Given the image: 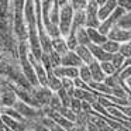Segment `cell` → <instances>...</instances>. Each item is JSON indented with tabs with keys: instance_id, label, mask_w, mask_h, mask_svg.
Returning a JSON list of instances; mask_svg holds the SVG:
<instances>
[{
	"instance_id": "obj_2",
	"label": "cell",
	"mask_w": 131,
	"mask_h": 131,
	"mask_svg": "<svg viewBox=\"0 0 131 131\" xmlns=\"http://www.w3.org/2000/svg\"><path fill=\"white\" fill-rule=\"evenodd\" d=\"M99 4L96 3V0H89L86 4V27H92V28H97L102 21L99 20Z\"/></svg>"
},
{
	"instance_id": "obj_16",
	"label": "cell",
	"mask_w": 131,
	"mask_h": 131,
	"mask_svg": "<svg viewBox=\"0 0 131 131\" xmlns=\"http://www.w3.org/2000/svg\"><path fill=\"white\" fill-rule=\"evenodd\" d=\"M117 26L121 28L131 30V12H125L124 14L120 17V20L117 21Z\"/></svg>"
},
{
	"instance_id": "obj_25",
	"label": "cell",
	"mask_w": 131,
	"mask_h": 131,
	"mask_svg": "<svg viewBox=\"0 0 131 131\" xmlns=\"http://www.w3.org/2000/svg\"><path fill=\"white\" fill-rule=\"evenodd\" d=\"M117 4L125 10V12H131V0H117Z\"/></svg>"
},
{
	"instance_id": "obj_15",
	"label": "cell",
	"mask_w": 131,
	"mask_h": 131,
	"mask_svg": "<svg viewBox=\"0 0 131 131\" xmlns=\"http://www.w3.org/2000/svg\"><path fill=\"white\" fill-rule=\"evenodd\" d=\"M102 48L104 49L106 52H108V54H116V52H118L120 49V42H117V41H113V40H108L106 41L104 44H102Z\"/></svg>"
},
{
	"instance_id": "obj_21",
	"label": "cell",
	"mask_w": 131,
	"mask_h": 131,
	"mask_svg": "<svg viewBox=\"0 0 131 131\" xmlns=\"http://www.w3.org/2000/svg\"><path fill=\"white\" fill-rule=\"evenodd\" d=\"M69 107L73 113H80L82 111V100L76 99V97H72L71 99V103H69Z\"/></svg>"
},
{
	"instance_id": "obj_8",
	"label": "cell",
	"mask_w": 131,
	"mask_h": 131,
	"mask_svg": "<svg viewBox=\"0 0 131 131\" xmlns=\"http://www.w3.org/2000/svg\"><path fill=\"white\" fill-rule=\"evenodd\" d=\"M117 6H118V4H117V0H107L106 3H103L102 6H99V12H97V14H99V20L100 21L106 20V18H107L108 16L116 10Z\"/></svg>"
},
{
	"instance_id": "obj_11",
	"label": "cell",
	"mask_w": 131,
	"mask_h": 131,
	"mask_svg": "<svg viewBox=\"0 0 131 131\" xmlns=\"http://www.w3.org/2000/svg\"><path fill=\"white\" fill-rule=\"evenodd\" d=\"M88 85H89V88L96 93V96H99V94H111L113 93V89L108 88L104 82H94V80H90Z\"/></svg>"
},
{
	"instance_id": "obj_19",
	"label": "cell",
	"mask_w": 131,
	"mask_h": 131,
	"mask_svg": "<svg viewBox=\"0 0 131 131\" xmlns=\"http://www.w3.org/2000/svg\"><path fill=\"white\" fill-rule=\"evenodd\" d=\"M124 59H125V58L123 57L120 52H116V54H113V57H111V63H113V66L116 68V72L120 71V68H121L123 63H124Z\"/></svg>"
},
{
	"instance_id": "obj_12",
	"label": "cell",
	"mask_w": 131,
	"mask_h": 131,
	"mask_svg": "<svg viewBox=\"0 0 131 131\" xmlns=\"http://www.w3.org/2000/svg\"><path fill=\"white\" fill-rule=\"evenodd\" d=\"M75 52H76V54L79 55L80 59H82V62H83V63H86V65H89V63H90L94 59L88 45H78L76 48H75Z\"/></svg>"
},
{
	"instance_id": "obj_31",
	"label": "cell",
	"mask_w": 131,
	"mask_h": 131,
	"mask_svg": "<svg viewBox=\"0 0 131 131\" xmlns=\"http://www.w3.org/2000/svg\"><path fill=\"white\" fill-rule=\"evenodd\" d=\"M32 131H34V130H32Z\"/></svg>"
},
{
	"instance_id": "obj_23",
	"label": "cell",
	"mask_w": 131,
	"mask_h": 131,
	"mask_svg": "<svg viewBox=\"0 0 131 131\" xmlns=\"http://www.w3.org/2000/svg\"><path fill=\"white\" fill-rule=\"evenodd\" d=\"M118 52L123 55L124 58H130L131 57V45L128 42H123V44H120V49H118Z\"/></svg>"
},
{
	"instance_id": "obj_27",
	"label": "cell",
	"mask_w": 131,
	"mask_h": 131,
	"mask_svg": "<svg viewBox=\"0 0 131 131\" xmlns=\"http://www.w3.org/2000/svg\"><path fill=\"white\" fill-rule=\"evenodd\" d=\"M113 131H130L127 127H124V125H121V127H118V128H116V130H113Z\"/></svg>"
},
{
	"instance_id": "obj_7",
	"label": "cell",
	"mask_w": 131,
	"mask_h": 131,
	"mask_svg": "<svg viewBox=\"0 0 131 131\" xmlns=\"http://www.w3.org/2000/svg\"><path fill=\"white\" fill-rule=\"evenodd\" d=\"M89 49H90L92 55H93V58L96 61H99V62H103V61H111V57H113V54H108V52H106L104 49L102 48V45H97V44H89Z\"/></svg>"
},
{
	"instance_id": "obj_6",
	"label": "cell",
	"mask_w": 131,
	"mask_h": 131,
	"mask_svg": "<svg viewBox=\"0 0 131 131\" xmlns=\"http://www.w3.org/2000/svg\"><path fill=\"white\" fill-rule=\"evenodd\" d=\"M61 65L62 66H73V68H79L83 65L80 57L75 51H68L65 55H62L61 58Z\"/></svg>"
},
{
	"instance_id": "obj_29",
	"label": "cell",
	"mask_w": 131,
	"mask_h": 131,
	"mask_svg": "<svg viewBox=\"0 0 131 131\" xmlns=\"http://www.w3.org/2000/svg\"><path fill=\"white\" fill-rule=\"evenodd\" d=\"M106 2H107V0H96V3L99 4V6H102L103 3H106Z\"/></svg>"
},
{
	"instance_id": "obj_13",
	"label": "cell",
	"mask_w": 131,
	"mask_h": 131,
	"mask_svg": "<svg viewBox=\"0 0 131 131\" xmlns=\"http://www.w3.org/2000/svg\"><path fill=\"white\" fill-rule=\"evenodd\" d=\"M51 44H52V49H54L55 52H58L61 57L65 55L66 52L69 51L68 45H66V41L61 37H57V38H54V40H51Z\"/></svg>"
},
{
	"instance_id": "obj_20",
	"label": "cell",
	"mask_w": 131,
	"mask_h": 131,
	"mask_svg": "<svg viewBox=\"0 0 131 131\" xmlns=\"http://www.w3.org/2000/svg\"><path fill=\"white\" fill-rule=\"evenodd\" d=\"M100 66H102V69H103V72H104L106 76H107V75L116 73V68L113 66L111 61H103V62H100Z\"/></svg>"
},
{
	"instance_id": "obj_1",
	"label": "cell",
	"mask_w": 131,
	"mask_h": 131,
	"mask_svg": "<svg viewBox=\"0 0 131 131\" xmlns=\"http://www.w3.org/2000/svg\"><path fill=\"white\" fill-rule=\"evenodd\" d=\"M72 20H73V7L71 6V3H66L62 6V9L59 12L58 26H59L61 35L68 37L69 31H71V27H72Z\"/></svg>"
},
{
	"instance_id": "obj_5",
	"label": "cell",
	"mask_w": 131,
	"mask_h": 131,
	"mask_svg": "<svg viewBox=\"0 0 131 131\" xmlns=\"http://www.w3.org/2000/svg\"><path fill=\"white\" fill-rule=\"evenodd\" d=\"M54 75H57L58 78H69V79H75L79 78V68H73V66H57L52 69Z\"/></svg>"
},
{
	"instance_id": "obj_9",
	"label": "cell",
	"mask_w": 131,
	"mask_h": 131,
	"mask_svg": "<svg viewBox=\"0 0 131 131\" xmlns=\"http://www.w3.org/2000/svg\"><path fill=\"white\" fill-rule=\"evenodd\" d=\"M88 66H89L90 73H92V80H94V82H103V80H104L106 75H104V72H103L102 66H100L99 61L93 59Z\"/></svg>"
},
{
	"instance_id": "obj_4",
	"label": "cell",
	"mask_w": 131,
	"mask_h": 131,
	"mask_svg": "<svg viewBox=\"0 0 131 131\" xmlns=\"http://www.w3.org/2000/svg\"><path fill=\"white\" fill-rule=\"evenodd\" d=\"M107 38L108 40H113V41H117V42L123 44V42H128L131 40V30H127V28H121L116 24L110 31L107 32Z\"/></svg>"
},
{
	"instance_id": "obj_10",
	"label": "cell",
	"mask_w": 131,
	"mask_h": 131,
	"mask_svg": "<svg viewBox=\"0 0 131 131\" xmlns=\"http://www.w3.org/2000/svg\"><path fill=\"white\" fill-rule=\"evenodd\" d=\"M86 31L89 34V38H90L92 44H97V45H102L107 41V35L102 34L97 28H92V27H86Z\"/></svg>"
},
{
	"instance_id": "obj_3",
	"label": "cell",
	"mask_w": 131,
	"mask_h": 131,
	"mask_svg": "<svg viewBox=\"0 0 131 131\" xmlns=\"http://www.w3.org/2000/svg\"><path fill=\"white\" fill-rule=\"evenodd\" d=\"M125 13V10L123 9V7H120V6H117L116 7V10H114L113 13H111L110 16H108L106 20H103L102 23H100V26L97 27V30H99L102 34H104V35H107V32L110 31L111 28H113L114 26L117 24V21L120 20V17H121L123 14Z\"/></svg>"
},
{
	"instance_id": "obj_30",
	"label": "cell",
	"mask_w": 131,
	"mask_h": 131,
	"mask_svg": "<svg viewBox=\"0 0 131 131\" xmlns=\"http://www.w3.org/2000/svg\"><path fill=\"white\" fill-rule=\"evenodd\" d=\"M128 44H130V45H131V40H130V41H128Z\"/></svg>"
},
{
	"instance_id": "obj_17",
	"label": "cell",
	"mask_w": 131,
	"mask_h": 131,
	"mask_svg": "<svg viewBox=\"0 0 131 131\" xmlns=\"http://www.w3.org/2000/svg\"><path fill=\"white\" fill-rule=\"evenodd\" d=\"M79 78L83 80L85 83H89L92 80V73H90V69L86 63H83L82 66H79Z\"/></svg>"
},
{
	"instance_id": "obj_28",
	"label": "cell",
	"mask_w": 131,
	"mask_h": 131,
	"mask_svg": "<svg viewBox=\"0 0 131 131\" xmlns=\"http://www.w3.org/2000/svg\"><path fill=\"white\" fill-rule=\"evenodd\" d=\"M124 83H125V85H127V88H128V89H130V90H131V78H128V79L125 80Z\"/></svg>"
},
{
	"instance_id": "obj_14",
	"label": "cell",
	"mask_w": 131,
	"mask_h": 131,
	"mask_svg": "<svg viewBox=\"0 0 131 131\" xmlns=\"http://www.w3.org/2000/svg\"><path fill=\"white\" fill-rule=\"evenodd\" d=\"M76 40L79 45H89L90 44V38H89V34L86 31V27H79L76 28Z\"/></svg>"
},
{
	"instance_id": "obj_24",
	"label": "cell",
	"mask_w": 131,
	"mask_h": 131,
	"mask_svg": "<svg viewBox=\"0 0 131 131\" xmlns=\"http://www.w3.org/2000/svg\"><path fill=\"white\" fill-rule=\"evenodd\" d=\"M89 0H71V6L73 10H85Z\"/></svg>"
},
{
	"instance_id": "obj_18",
	"label": "cell",
	"mask_w": 131,
	"mask_h": 131,
	"mask_svg": "<svg viewBox=\"0 0 131 131\" xmlns=\"http://www.w3.org/2000/svg\"><path fill=\"white\" fill-rule=\"evenodd\" d=\"M103 82L106 83V85L108 86V88H117V86H120V79H118V73H113V75H107V76L104 78V80Z\"/></svg>"
},
{
	"instance_id": "obj_22",
	"label": "cell",
	"mask_w": 131,
	"mask_h": 131,
	"mask_svg": "<svg viewBox=\"0 0 131 131\" xmlns=\"http://www.w3.org/2000/svg\"><path fill=\"white\" fill-rule=\"evenodd\" d=\"M118 79H120V83L121 82H125L128 78H131V66H125V68L120 69L118 72Z\"/></svg>"
},
{
	"instance_id": "obj_26",
	"label": "cell",
	"mask_w": 131,
	"mask_h": 131,
	"mask_svg": "<svg viewBox=\"0 0 131 131\" xmlns=\"http://www.w3.org/2000/svg\"><path fill=\"white\" fill-rule=\"evenodd\" d=\"M125 66H131V57H130V58H125V59H124V63H123V66H121L120 69L125 68Z\"/></svg>"
}]
</instances>
